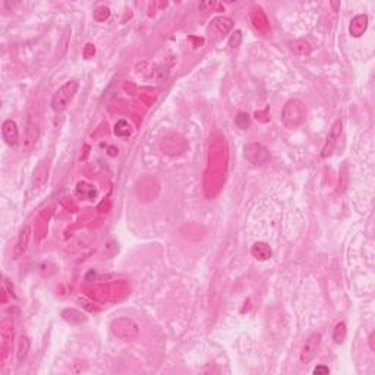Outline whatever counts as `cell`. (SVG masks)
Returning <instances> with one entry per match:
<instances>
[{"label": "cell", "mask_w": 375, "mask_h": 375, "mask_svg": "<svg viewBox=\"0 0 375 375\" xmlns=\"http://www.w3.org/2000/svg\"><path fill=\"white\" fill-rule=\"evenodd\" d=\"M240 40H242V33L240 31H235V34L230 37V41H229V44H230V47H237L239 44H240Z\"/></svg>", "instance_id": "obj_18"}, {"label": "cell", "mask_w": 375, "mask_h": 375, "mask_svg": "<svg viewBox=\"0 0 375 375\" xmlns=\"http://www.w3.org/2000/svg\"><path fill=\"white\" fill-rule=\"evenodd\" d=\"M319 343H321L319 333H312L308 336V338L305 340V343L302 346V350H300V362L302 363H309L315 357Z\"/></svg>", "instance_id": "obj_5"}, {"label": "cell", "mask_w": 375, "mask_h": 375, "mask_svg": "<svg viewBox=\"0 0 375 375\" xmlns=\"http://www.w3.org/2000/svg\"><path fill=\"white\" fill-rule=\"evenodd\" d=\"M330 372V369L327 368V366H316L315 369H314V374L319 375V374H328Z\"/></svg>", "instance_id": "obj_19"}, {"label": "cell", "mask_w": 375, "mask_h": 375, "mask_svg": "<svg viewBox=\"0 0 375 375\" xmlns=\"http://www.w3.org/2000/svg\"><path fill=\"white\" fill-rule=\"evenodd\" d=\"M236 125L240 129H246L251 125V118L248 113H239L236 118Z\"/></svg>", "instance_id": "obj_17"}, {"label": "cell", "mask_w": 375, "mask_h": 375, "mask_svg": "<svg viewBox=\"0 0 375 375\" xmlns=\"http://www.w3.org/2000/svg\"><path fill=\"white\" fill-rule=\"evenodd\" d=\"M369 344H371V350H375V347H374V333H371V336H369Z\"/></svg>", "instance_id": "obj_20"}, {"label": "cell", "mask_w": 375, "mask_h": 375, "mask_svg": "<svg viewBox=\"0 0 375 375\" xmlns=\"http://www.w3.org/2000/svg\"><path fill=\"white\" fill-rule=\"evenodd\" d=\"M78 81H68V82H65L59 90L53 94L52 109L56 113H62L71 104V101L74 100L75 94L78 93Z\"/></svg>", "instance_id": "obj_2"}, {"label": "cell", "mask_w": 375, "mask_h": 375, "mask_svg": "<svg viewBox=\"0 0 375 375\" xmlns=\"http://www.w3.org/2000/svg\"><path fill=\"white\" fill-rule=\"evenodd\" d=\"M306 109L305 104L297 99L289 100L281 110V122L289 129H296L305 120Z\"/></svg>", "instance_id": "obj_1"}, {"label": "cell", "mask_w": 375, "mask_h": 375, "mask_svg": "<svg viewBox=\"0 0 375 375\" xmlns=\"http://www.w3.org/2000/svg\"><path fill=\"white\" fill-rule=\"evenodd\" d=\"M346 334H347V328H346V324L344 322H338L334 328V333H333V338L336 343H343L344 338H346Z\"/></svg>", "instance_id": "obj_15"}, {"label": "cell", "mask_w": 375, "mask_h": 375, "mask_svg": "<svg viewBox=\"0 0 375 375\" xmlns=\"http://www.w3.org/2000/svg\"><path fill=\"white\" fill-rule=\"evenodd\" d=\"M368 28V17L366 15H356L353 20L350 21V25H349V33L352 37H360Z\"/></svg>", "instance_id": "obj_9"}, {"label": "cell", "mask_w": 375, "mask_h": 375, "mask_svg": "<svg viewBox=\"0 0 375 375\" xmlns=\"http://www.w3.org/2000/svg\"><path fill=\"white\" fill-rule=\"evenodd\" d=\"M28 350H30V341L27 337H21L20 344H18V360L22 362L27 356H28Z\"/></svg>", "instance_id": "obj_16"}, {"label": "cell", "mask_w": 375, "mask_h": 375, "mask_svg": "<svg viewBox=\"0 0 375 375\" xmlns=\"http://www.w3.org/2000/svg\"><path fill=\"white\" fill-rule=\"evenodd\" d=\"M341 129H343L341 120H336V122L333 123V126H331L328 135H327V139H325V144H324L322 150H321V157L325 158L331 156V153H333L334 148H336L337 141H338L340 135H341Z\"/></svg>", "instance_id": "obj_6"}, {"label": "cell", "mask_w": 375, "mask_h": 375, "mask_svg": "<svg viewBox=\"0 0 375 375\" xmlns=\"http://www.w3.org/2000/svg\"><path fill=\"white\" fill-rule=\"evenodd\" d=\"M251 252H252V255L257 258V259H259V261H265V259H268V258L271 257V249H270V246H268L267 243H264V242H257V243L252 246Z\"/></svg>", "instance_id": "obj_12"}, {"label": "cell", "mask_w": 375, "mask_h": 375, "mask_svg": "<svg viewBox=\"0 0 375 375\" xmlns=\"http://www.w3.org/2000/svg\"><path fill=\"white\" fill-rule=\"evenodd\" d=\"M112 331L120 340L129 341L138 336L139 327L135 321H132L129 318H119L112 322Z\"/></svg>", "instance_id": "obj_3"}, {"label": "cell", "mask_w": 375, "mask_h": 375, "mask_svg": "<svg viewBox=\"0 0 375 375\" xmlns=\"http://www.w3.org/2000/svg\"><path fill=\"white\" fill-rule=\"evenodd\" d=\"M131 132H132V128L125 119H120L115 125V134L118 137H128V135H131Z\"/></svg>", "instance_id": "obj_14"}, {"label": "cell", "mask_w": 375, "mask_h": 375, "mask_svg": "<svg viewBox=\"0 0 375 375\" xmlns=\"http://www.w3.org/2000/svg\"><path fill=\"white\" fill-rule=\"evenodd\" d=\"M232 27H233V22H232L230 18L220 17V18L213 20L210 30H213V31H214V30H217L218 36H223V34H226L227 31H230V30H232Z\"/></svg>", "instance_id": "obj_11"}, {"label": "cell", "mask_w": 375, "mask_h": 375, "mask_svg": "<svg viewBox=\"0 0 375 375\" xmlns=\"http://www.w3.org/2000/svg\"><path fill=\"white\" fill-rule=\"evenodd\" d=\"M2 135H3V139L6 141L8 145H17L20 141V131H18L17 122L12 119L5 120L2 125Z\"/></svg>", "instance_id": "obj_8"}, {"label": "cell", "mask_w": 375, "mask_h": 375, "mask_svg": "<svg viewBox=\"0 0 375 375\" xmlns=\"http://www.w3.org/2000/svg\"><path fill=\"white\" fill-rule=\"evenodd\" d=\"M49 172H50V164L47 160H41L36 170H34V175H33V188L34 191L37 189H43L49 180Z\"/></svg>", "instance_id": "obj_7"}, {"label": "cell", "mask_w": 375, "mask_h": 375, "mask_svg": "<svg viewBox=\"0 0 375 375\" xmlns=\"http://www.w3.org/2000/svg\"><path fill=\"white\" fill-rule=\"evenodd\" d=\"M63 318L66 319V321H69L71 324H81V322H84L87 318L85 315L82 314V312H79L77 309H66L65 312H63Z\"/></svg>", "instance_id": "obj_13"}, {"label": "cell", "mask_w": 375, "mask_h": 375, "mask_svg": "<svg viewBox=\"0 0 375 375\" xmlns=\"http://www.w3.org/2000/svg\"><path fill=\"white\" fill-rule=\"evenodd\" d=\"M243 151H245V158H246L249 163L257 164V166L264 164V163H267V161L270 160V153H268V150H267L264 145L258 144V142L246 144L245 148H243Z\"/></svg>", "instance_id": "obj_4"}, {"label": "cell", "mask_w": 375, "mask_h": 375, "mask_svg": "<svg viewBox=\"0 0 375 375\" xmlns=\"http://www.w3.org/2000/svg\"><path fill=\"white\" fill-rule=\"evenodd\" d=\"M30 233H31L30 226H25L20 233L18 240L15 243V248H14V257L15 258H20L27 251V246H28V242H30Z\"/></svg>", "instance_id": "obj_10"}]
</instances>
